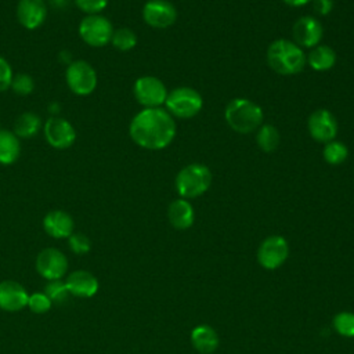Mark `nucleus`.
<instances>
[{
    "label": "nucleus",
    "instance_id": "f3484780",
    "mask_svg": "<svg viewBox=\"0 0 354 354\" xmlns=\"http://www.w3.org/2000/svg\"><path fill=\"white\" fill-rule=\"evenodd\" d=\"M43 228L50 236L62 239L71 236L75 223L69 213L64 210H51L43 218Z\"/></svg>",
    "mask_w": 354,
    "mask_h": 354
},
{
    "label": "nucleus",
    "instance_id": "dca6fc26",
    "mask_svg": "<svg viewBox=\"0 0 354 354\" xmlns=\"http://www.w3.org/2000/svg\"><path fill=\"white\" fill-rule=\"evenodd\" d=\"M47 8L43 0H19L17 7V18L19 24L29 29H37L46 19Z\"/></svg>",
    "mask_w": 354,
    "mask_h": 354
},
{
    "label": "nucleus",
    "instance_id": "f704fd0d",
    "mask_svg": "<svg viewBox=\"0 0 354 354\" xmlns=\"http://www.w3.org/2000/svg\"><path fill=\"white\" fill-rule=\"evenodd\" d=\"M286 6H289V7H303V6H306V4H308L310 1H313V0H282Z\"/></svg>",
    "mask_w": 354,
    "mask_h": 354
},
{
    "label": "nucleus",
    "instance_id": "f8f14e48",
    "mask_svg": "<svg viewBox=\"0 0 354 354\" xmlns=\"http://www.w3.org/2000/svg\"><path fill=\"white\" fill-rule=\"evenodd\" d=\"M142 18L152 28L166 29L176 22L177 10L167 0H149L142 7Z\"/></svg>",
    "mask_w": 354,
    "mask_h": 354
},
{
    "label": "nucleus",
    "instance_id": "a878e982",
    "mask_svg": "<svg viewBox=\"0 0 354 354\" xmlns=\"http://www.w3.org/2000/svg\"><path fill=\"white\" fill-rule=\"evenodd\" d=\"M111 43L119 51H130L137 44V35L129 28H119L113 30Z\"/></svg>",
    "mask_w": 354,
    "mask_h": 354
},
{
    "label": "nucleus",
    "instance_id": "423d86ee",
    "mask_svg": "<svg viewBox=\"0 0 354 354\" xmlns=\"http://www.w3.org/2000/svg\"><path fill=\"white\" fill-rule=\"evenodd\" d=\"M113 26L111 21L100 14H88L79 25V35L91 47H102L111 41Z\"/></svg>",
    "mask_w": 354,
    "mask_h": 354
},
{
    "label": "nucleus",
    "instance_id": "5701e85b",
    "mask_svg": "<svg viewBox=\"0 0 354 354\" xmlns=\"http://www.w3.org/2000/svg\"><path fill=\"white\" fill-rule=\"evenodd\" d=\"M41 127L40 118L33 112H25L19 115L14 123V134L18 138H30Z\"/></svg>",
    "mask_w": 354,
    "mask_h": 354
},
{
    "label": "nucleus",
    "instance_id": "1a4fd4ad",
    "mask_svg": "<svg viewBox=\"0 0 354 354\" xmlns=\"http://www.w3.org/2000/svg\"><path fill=\"white\" fill-rule=\"evenodd\" d=\"M289 254V246L283 236L271 235L266 238L257 250V261L266 270H275L285 263Z\"/></svg>",
    "mask_w": 354,
    "mask_h": 354
},
{
    "label": "nucleus",
    "instance_id": "f03ea898",
    "mask_svg": "<svg viewBox=\"0 0 354 354\" xmlns=\"http://www.w3.org/2000/svg\"><path fill=\"white\" fill-rule=\"evenodd\" d=\"M267 64L278 75L289 76L301 72L307 59L303 48L293 40L277 39L267 48Z\"/></svg>",
    "mask_w": 354,
    "mask_h": 354
},
{
    "label": "nucleus",
    "instance_id": "cd10ccee",
    "mask_svg": "<svg viewBox=\"0 0 354 354\" xmlns=\"http://www.w3.org/2000/svg\"><path fill=\"white\" fill-rule=\"evenodd\" d=\"M335 330L344 337H354V314L342 311L333 318Z\"/></svg>",
    "mask_w": 354,
    "mask_h": 354
},
{
    "label": "nucleus",
    "instance_id": "6e6552de",
    "mask_svg": "<svg viewBox=\"0 0 354 354\" xmlns=\"http://www.w3.org/2000/svg\"><path fill=\"white\" fill-rule=\"evenodd\" d=\"M133 93L136 100L144 108H159L166 102L167 88L163 82L155 76H141L136 80Z\"/></svg>",
    "mask_w": 354,
    "mask_h": 354
},
{
    "label": "nucleus",
    "instance_id": "7c9ffc66",
    "mask_svg": "<svg viewBox=\"0 0 354 354\" xmlns=\"http://www.w3.org/2000/svg\"><path fill=\"white\" fill-rule=\"evenodd\" d=\"M69 248L76 254H84L90 250L91 242L83 232H72L69 236Z\"/></svg>",
    "mask_w": 354,
    "mask_h": 354
},
{
    "label": "nucleus",
    "instance_id": "0eeeda50",
    "mask_svg": "<svg viewBox=\"0 0 354 354\" xmlns=\"http://www.w3.org/2000/svg\"><path fill=\"white\" fill-rule=\"evenodd\" d=\"M66 83L69 88L77 95H88L97 86V73L94 68L83 61H72L66 68Z\"/></svg>",
    "mask_w": 354,
    "mask_h": 354
},
{
    "label": "nucleus",
    "instance_id": "7ed1b4c3",
    "mask_svg": "<svg viewBox=\"0 0 354 354\" xmlns=\"http://www.w3.org/2000/svg\"><path fill=\"white\" fill-rule=\"evenodd\" d=\"M224 118L234 131L249 134L263 124V109L250 100L234 98L227 104Z\"/></svg>",
    "mask_w": 354,
    "mask_h": 354
},
{
    "label": "nucleus",
    "instance_id": "c756f323",
    "mask_svg": "<svg viewBox=\"0 0 354 354\" xmlns=\"http://www.w3.org/2000/svg\"><path fill=\"white\" fill-rule=\"evenodd\" d=\"M15 94L18 95H28L33 91L35 88V82L33 79L26 75V73H18L15 76H12L11 80V86H10Z\"/></svg>",
    "mask_w": 354,
    "mask_h": 354
},
{
    "label": "nucleus",
    "instance_id": "aec40b11",
    "mask_svg": "<svg viewBox=\"0 0 354 354\" xmlns=\"http://www.w3.org/2000/svg\"><path fill=\"white\" fill-rule=\"evenodd\" d=\"M191 343L202 354L213 353L218 346V336L209 325H198L191 330Z\"/></svg>",
    "mask_w": 354,
    "mask_h": 354
},
{
    "label": "nucleus",
    "instance_id": "4be33fe9",
    "mask_svg": "<svg viewBox=\"0 0 354 354\" xmlns=\"http://www.w3.org/2000/svg\"><path fill=\"white\" fill-rule=\"evenodd\" d=\"M19 155V138L10 130H0V165H12Z\"/></svg>",
    "mask_w": 354,
    "mask_h": 354
},
{
    "label": "nucleus",
    "instance_id": "9d476101",
    "mask_svg": "<svg viewBox=\"0 0 354 354\" xmlns=\"http://www.w3.org/2000/svg\"><path fill=\"white\" fill-rule=\"evenodd\" d=\"M36 270L48 281L61 279L66 274L68 259L61 250L46 248L36 257Z\"/></svg>",
    "mask_w": 354,
    "mask_h": 354
},
{
    "label": "nucleus",
    "instance_id": "9b49d317",
    "mask_svg": "<svg viewBox=\"0 0 354 354\" xmlns=\"http://www.w3.org/2000/svg\"><path fill=\"white\" fill-rule=\"evenodd\" d=\"M310 136L318 142H329L337 136V120L333 113L328 109L314 111L307 120Z\"/></svg>",
    "mask_w": 354,
    "mask_h": 354
},
{
    "label": "nucleus",
    "instance_id": "2eb2a0df",
    "mask_svg": "<svg viewBox=\"0 0 354 354\" xmlns=\"http://www.w3.org/2000/svg\"><path fill=\"white\" fill-rule=\"evenodd\" d=\"M29 295L17 281L0 282V308L4 311H19L28 304Z\"/></svg>",
    "mask_w": 354,
    "mask_h": 354
},
{
    "label": "nucleus",
    "instance_id": "f257e3e1",
    "mask_svg": "<svg viewBox=\"0 0 354 354\" xmlns=\"http://www.w3.org/2000/svg\"><path fill=\"white\" fill-rule=\"evenodd\" d=\"M129 134L131 140L145 149H163L176 136L173 116L159 108H144L130 122Z\"/></svg>",
    "mask_w": 354,
    "mask_h": 354
},
{
    "label": "nucleus",
    "instance_id": "4468645a",
    "mask_svg": "<svg viewBox=\"0 0 354 354\" xmlns=\"http://www.w3.org/2000/svg\"><path fill=\"white\" fill-rule=\"evenodd\" d=\"M44 136L48 144L57 149L69 148L76 140L73 126L59 116H51L44 123Z\"/></svg>",
    "mask_w": 354,
    "mask_h": 354
},
{
    "label": "nucleus",
    "instance_id": "ddd939ff",
    "mask_svg": "<svg viewBox=\"0 0 354 354\" xmlns=\"http://www.w3.org/2000/svg\"><path fill=\"white\" fill-rule=\"evenodd\" d=\"M292 36L293 41L299 47H306V48H313L318 46L324 36V28L321 22L311 15L300 17L292 28Z\"/></svg>",
    "mask_w": 354,
    "mask_h": 354
},
{
    "label": "nucleus",
    "instance_id": "412c9836",
    "mask_svg": "<svg viewBox=\"0 0 354 354\" xmlns=\"http://www.w3.org/2000/svg\"><path fill=\"white\" fill-rule=\"evenodd\" d=\"M307 64L318 72L329 71L336 64V53L329 46H315L306 57Z\"/></svg>",
    "mask_w": 354,
    "mask_h": 354
},
{
    "label": "nucleus",
    "instance_id": "2f4dec72",
    "mask_svg": "<svg viewBox=\"0 0 354 354\" xmlns=\"http://www.w3.org/2000/svg\"><path fill=\"white\" fill-rule=\"evenodd\" d=\"M73 1L82 11L87 14H98L108 4V0H73Z\"/></svg>",
    "mask_w": 354,
    "mask_h": 354
},
{
    "label": "nucleus",
    "instance_id": "72a5a7b5",
    "mask_svg": "<svg viewBox=\"0 0 354 354\" xmlns=\"http://www.w3.org/2000/svg\"><path fill=\"white\" fill-rule=\"evenodd\" d=\"M333 8V1L332 0H313V10L315 14L324 17L328 15Z\"/></svg>",
    "mask_w": 354,
    "mask_h": 354
},
{
    "label": "nucleus",
    "instance_id": "20e7f679",
    "mask_svg": "<svg viewBox=\"0 0 354 354\" xmlns=\"http://www.w3.org/2000/svg\"><path fill=\"white\" fill-rule=\"evenodd\" d=\"M212 184V171L206 165L191 163L183 167L176 176V191L183 199H192L203 195Z\"/></svg>",
    "mask_w": 354,
    "mask_h": 354
},
{
    "label": "nucleus",
    "instance_id": "bb28decb",
    "mask_svg": "<svg viewBox=\"0 0 354 354\" xmlns=\"http://www.w3.org/2000/svg\"><path fill=\"white\" fill-rule=\"evenodd\" d=\"M44 293L48 296L51 303H55V304H65L72 296L66 286V282L61 279L50 281L44 289Z\"/></svg>",
    "mask_w": 354,
    "mask_h": 354
},
{
    "label": "nucleus",
    "instance_id": "39448f33",
    "mask_svg": "<svg viewBox=\"0 0 354 354\" xmlns=\"http://www.w3.org/2000/svg\"><path fill=\"white\" fill-rule=\"evenodd\" d=\"M166 111L180 119H191L196 116L202 106V95L192 87H177L167 94L166 98Z\"/></svg>",
    "mask_w": 354,
    "mask_h": 354
},
{
    "label": "nucleus",
    "instance_id": "473e14b6",
    "mask_svg": "<svg viewBox=\"0 0 354 354\" xmlns=\"http://www.w3.org/2000/svg\"><path fill=\"white\" fill-rule=\"evenodd\" d=\"M12 76L14 75H12L11 65L6 58L0 57V91H4L11 86Z\"/></svg>",
    "mask_w": 354,
    "mask_h": 354
},
{
    "label": "nucleus",
    "instance_id": "b1692460",
    "mask_svg": "<svg viewBox=\"0 0 354 354\" xmlns=\"http://www.w3.org/2000/svg\"><path fill=\"white\" fill-rule=\"evenodd\" d=\"M256 134V142L259 148L264 152H272L278 148L281 136L279 131L277 130L275 126L272 124H261L257 130Z\"/></svg>",
    "mask_w": 354,
    "mask_h": 354
},
{
    "label": "nucleus",
    "instance_id": "6ab92c4d",
    "mask_svg": "<svg viewBox=\"0 0 354 354\" xmlns=\"http://www.w3.org/2000/svg\"><path fill=\"white\" fill-rule=\"evenodd\" d=\"M167 217L176 230H187L194 224L195 212L187 199H176L169 205Z\"/></svg>",
    "mask_w": 354,
    "mask_h": 354
},
{
    "label": "nucleus",
    "instance_id": "393cba45",
    "mask_svg": "<svg viewBox=\"0 0 354 354\" xmlns=\"http://www.w3.org/2000/svg\"><path fill=\"white\" fill-rule=\"evenodd\" d=\"M322 156L329 165H340L347 159L348 148L342 141L332 140L325 144L322 149Z\"/></svg>",
    "mask_w": 354,
    "mask_h": 354
},
{
    "label": "nucleus",
    "instance_id": "c9c22d12",
    "mask_svg": "<svg viewBox=\"0 0 354 354\" xmlns=\"http://www.w3.org/2000/svg\"><path fill=\"white\" fill-rule=\"evenodd\" d=\"M50 4L55 8H65L71 0H48Z\"/></svg>",
    "mask_w": 354,
    "mask_h": 354
},
{
    "label": "nucleus",
    "instance_id": "a211bd4d",
    "mask_svg": "<svg viewBox=\"0 0 354 354\" xmlns=\"http://www.w3.org/2000/svg\"><path fill=\"white\" fill-rule=\"evenodd\" d=\"M66 286L72 296L77 297H91L98 290V281L97 278L86 271V270H77L68 275L66 278Z\"/></svg>",
    "mask_w": 354,
    "mask_h": 354
},
{
    "label": "nucleus",
    "instance_id": "c85d7f7f",
    "mask_svg": "<svg viewBox=\"0 0 354 354\" xmlns=\"http://www.w3.org/2000/svg\"><path fill=\"white\" fill-rule=\"evenodd\" d=\"M26 306L35 314H44L51 308L53 303L44 292H36L33 295H29Z\"/></svg>",
    "mask_w": 354,
    "mask_h": 354
}]
</instances>
